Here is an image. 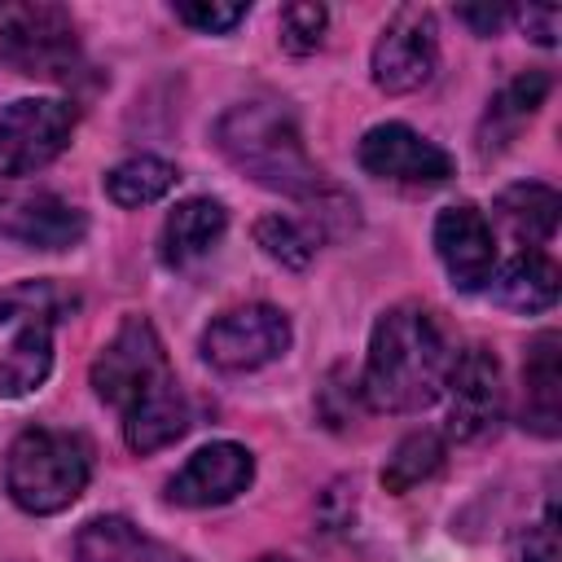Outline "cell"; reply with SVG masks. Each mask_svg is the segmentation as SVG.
Segmentation results:
<instances>
[{"mask_svg":"<svg viewBox=\"0 0 562 562\" xmlns=\"http://www.w3.org/2000/svg\"><path fill=\"white\" fill-rule=\"evenodd\" d=\"M92 391L119 408L132 452H158L189 430V400L145 316H127L92 360Z\"/></svg>","mask_w":562,"mask_h":562,"instance_id":"obj_1","label":"cell"},{"mask_svg":"<svg viewBox=\"0 0 562 562\" xmlns=\"http://www.w3.org/2000/svg\"><path fill=\"white\" fill-rule=\"evenodd\" d=\"M457 356L439 312L422 303L386 307L369 334L364 373L356 382L360 400L378 413H422L443 395Z\"/></svg>","mask_w":562,"mask_h":562,"instance_id":"obj_2","label":"cell"},{"mask_svg":"<svg viewBox=\"0 0 562 562\" xmlns=\"http://www.w3.org/2000/svg\"><path fill=\"white\" fill-rule=\"evenodd\" d=\"M215 145L259 189H272V193L299 198V202H312L316 193L329 189L325 171L307 158L290 110L277 105V101H237V105H228L215 123Z\"/></svg>","mask_w":562,"mask_h":562,"instance_id":"obj_3","label":"cell"},{"mask_svg":"<svg viewBox=\"0 0 562 562\" xmlns=\"http://www.w3.org/2000/svg\"><path fill=\"white\" fill-rule=\"evenodd\" d=\"M92 461L88 443L70 430L31 426L9 443L4 461V487L18 509L26 514H61L70 509L88 487Z\"/></svg>","mask_w":562,"mask_h":562,"instance_id":"obj_4","label":"cell"},{"mask_svg":"<svg viewBox=\"0 0 562 562\" xmlns=\"http://www.w3.org/2000/svg\"><path fill=\"white\" fill-rule=\"evenodd\" d=\"M61 294L53 281H18L0 290V395L18 400L44 386L53 369V325Z\"/></svg>","mask_w":562,"mask_h":562,"instance_id":"obj_5","label":"cell"},{"mask_svg":"<svg viewBox=\"0 0 562 562\" xmlns=\"http://www.w3.org/2000/svg\"><path fill=\"white\" fill-rule=\"evenodd\" d=\"M79 31L70 9L48 0H0V70L31 79H70Z\"/></svg>","mask_w":562,"mask_h":562,"instance_id":"obj_6","label":"cell"},{"mask_svg":"<svg viewBox=\"0 0 562 562\" xmlns=\"http://www.w3.org/2000/svg\"><path fill=\"white\" fill-rule=\"evenodd\" d=\"M290 321L281 307L272 303H246V307H233L224 316H215L198 347H202V360L224 369V373H250V369H263L272 360H281L290 351Z\"/></svg>","mask_w":562,"mask_h":562,"instance_id":"obj_7","label":"cell"},{"mask_svg":"<svg viewBox=\"0 0 562 562\" xmlns=\"http://www.w3.org/2000/svg\"><path fill=\"white\" fill-rule=\"evenodd\" d=\"M75 132V110L53 97L9 101L0 114V176H31L48 167Z\"/></svg>","mask_w":562,"mask_h":562,"instance_id":"obj_8","label":"cell"},{"mask_svg":"<svg viewBox=\"0 0 562 562\" xmlns=\"http://www.w3.org/2000/svg\"><path fill=\"white\" fill-rule=\"evenodd\" d=\"M435 13L404 4L391 13V22L382 26L378 44H373V83L391 97L417 92L422 83H430L435 66H439V40H435Z\"/></svg>","mask_w":562,"mask_h":562,"instance_id":"obj_9","label":"cell"},{"mask_svg":"<svg viewBox=\"0 0 562 562\" xmlns=\"http://www.w3.org/2000/svg\"><path fill=\"white\" fill-rule=\"evenodd\" d=\"M360 167L378 180H391V184H413V189H426V184H443L457 176V162L443 145H435L430 136L413 132L408 123H378L360 136Z\"/></svg>","mask_w":562,"mask_h":562,"instance_id":"obj_10","label":"cell"},{"mask_svg":"<svg viewBox=\"0 0 562 562\" xmlns=\"http://www.w3.org/2000/svg\"><path fill=\"white\" fill-rule=\"evenodd\" d=\"M443 395H448V435L457 443L487 439L505 417V386H501L496 356L483 347L461 351Z\"/></svg>","mask_w":562,"mask_h":562,"instance_id":"obj_11","label":"cell"},{"mask_svg":"<svg viewBox=\"0 0 562 562\" xmlns=\"http://www.w3.org/2000/svg\"><path fill=\"white\" fill-rule=\"evenodd\" d=\"M88 233V220L75 202L53 189H4L0 193V237L35 250H70Z\"/></svg>","mask_w":562,"mask_h":562,"instance_id":"obj_12","label":"cell"},{"mask_svg":"<svg viewBox=\"0 0 562 562\" xmlns=\"http://www.w3.org/2000/svg\"><path fill=\"white\" fill-rule=\"evenodd\" d=\"M255 479V457L250 448L220 439L198 448L167 483V501L184 505V509H211V505H228L237 501Z\"/></svg>","mask_w":562,"mask_h":562,"instance_id":"obj_13","label":"cell"},{"mask_svg":"<svg viewBox=\"0 0 562 562\" xmlns=\"http://www.w3.org/2000/svg\"><path fill=\"white\" fill-rule=\"evenodd\" d=\"M435 255L457 290L474 294L496 277V237L479 206L457 202L435 215Z\"/></svg>","mask_w":562,"mask_h":562,"instance_id":"obj_14","label":"cell"},{"mask_svg":"<svg viewBox=\"0 0 562 562\" xmlns=\"http://www.w3.org/2000/svg\"><path fill=\"white\" fill-rule=\"evenodd\" d=\"M522 426L544 439L562 430V338L553 329L536 334L522 364Z\"/></svg>","mask_w":562,"mask_h":562,"instance_id":"obj_15","label":"cell"},{"mask_svg":"<svg viewBox=\"0 0 562 562\" xmlns=\"http://www.w3.org/2000/svg\"><path fill=\"white\" fill-rule=\"evenodd\" d=\"M228 228V211L215 198H184L167 211L162 233H158V255L167 268H184L202 259Z\"/></svg>","mask_w":562,"mask_h":562,"instance_id":"obj_16","label":"cell"},{"mask_svg":"<svg viewBox=\"0 0 562 562\" xmlns=\"http://www.w3.org/2000/svg\"><path fill=\"white\" fill-rule=\"evenodd\" d=\"M75 558L79 562H189L180 549L145 536L136 522L119 514H101L83 522L75 536Z\"/></svg>","mask_w":562,"mask_h":562,"instance_id":"obj_17","label":"cell"},{"mask_svg":"<svg viewBox=\"0 0 562 562\" xmlns=\"http://www.w3.org/2000/svg\"><path fill=\"white\" fill-rule=\"evenodd\" d=\"M549 88H553V79H549L544 70H522L518 79H509V83L487 101V114H483V123H479V154H483V158H487V154H501V149L522 132V123L544 105Z\"/></svg>","mask_w":562,"mask_h":562,"instance_id":"obj_18","label":"cell"},{"mask_svg":"<svg viewBox=\"0 0 562 562\" xmlns=\"http://www.w3.org/2000/svg\"><path fill=\"white\" fill-rule=\"evenodd\" d=\"M496 215L509 224V233L522 241V246H531V250H540L544 241H553V233H558V215H562V198H558V189H549V184H509L501 198H496Z\"/></svg>","mask_w":562,"mask_h":562,"instance_id":"obj_19","label":"cell"},{"mask_svg":"<svg viewBox=\"0 0 562 562\" xmlns=\"http://www.w3.org/2000/svg\"><path fill=\"white\" fill-rule=\"evenodd\" d=\"M496 281V299L514 312H544L558 303V263L544 255V250H531L522 246Z\"/></svg>","mask_w":562,"mask_h":562,"instance_id":"obj_20","label":"cell"},{"mask_svg":"<svg viewBox=\"0 0 562 562\" xmlns=\"http://www.w3.org/2000/svg\"><path fill=\"white\" fill-rule=\"evenodd\" d=\"M176 180H180L176 162L154 158V154H136V158H123L119 167L105 171V193H110L114 206L136 211V206L162 202V198L176 189Z\"/></svg>","mask_w":562,"mask_h":562,"instance_id":"obj_21","label":"cell"},{"mask_svg":"<svg viewBox=\"0 0 562 562\" xmlns=\"http://www.w3.org/2000/svg\"><path fill=\"white\" fill-rule=\"evenodd\" d=\"M443 465V439L435 430H413L395 443V452L382 465V487L386 492H408L417 483H426L435 470Z\"/></svg>","mask_w":562,"mask_h":562,"instance_id":"obj_22","label":"cell"},{"mask_svg":"<svg viewBox=\"0 0 562 562\" xmlns=\"http://www.w3.org/2000/svg\"><path fill=\"white\" fill-rule=\"evenodd\" d=\"M255 241L263 246L268 259L285 263V268H307L316 246H321L316 228L307 220H290V215H263L255 224Z\"/></svg>","mask_w":562,"mask_h":562,"instance_id":"obj_23","label":"cell"},{"mask_svg":"<svg viewBox=\"0 0 562 562\" xmlns=\"http://www.w3.org/2000/svg\"><path fill=\"white\" fill-rule=\"evenodd\" d=\"M325 22H329V13L321 4H285L281 9V48L294 57L316 53L325 40Z\"/></svg>","mask_w":562,"mask_h":562,"instance_id":"obj_24","label":"cell"},{"mask_svg":"<svg viewBox=\"0 0 562 562\" xmlns=\"http://www.w3.org/2000/svg\"><path fill=\"white\" fill-rule=\"evenodd\" d=\"M176 18L193 31H202V35H224L246 18V4H215V0L206 4V0H198V4H176Z\"/></svg>","mask_w":562,"mask_h":562,"instance_id":"obj_25","label":"cell"},{"mask_svg":"<svg viewBox=\"0 0 562 562\" xmlns=\"http://www.w3.org/2000/svg\"><path fill=\"white\" fill-rule=\"evenodd\" d=\"M518 562H558V509H553V505H549L544 518L522 536Z\"/></svg>","mask_w":562,"mask_h":562,"instance_id":"obj_26","label":"cell"},{"mask_svg":"<svg viewBox=\"0 0 562 562\" xmlns=\"http://www.w3.org/2000/svg\"><path fill=\"white\" fill-rule=\"evenodd\" d=\"M514 18H518V26H522L536 44H544V48L558 44V26H562V13H558V9H531V4H527V9H518Z\"/></svg>","mask_w":562,"mask_h":562,"instance_id":"obj_27","label":"cell"},{"mask_svg":"<svg viewBox=\"0 0 562 562\" xmlns=\"http://www.w3.org/2000/svg\"><path fill=\"white\" fill-rule=\"evenodd\" d=\"M457 18L470 22L479 35H492V31L509 18V9H501V4H465V9H457Z\"/></svg>","mask_w":562,"mask_h":562,"instance_id":"obj_28","label":"cell"},{"mask_svg":"<svg viewBox=\"0 0 562 562\" xmlns=\"http://www.w3.org/2000/svg\"><path fill=\"white\" fill-rule=\"evenodd\" d=\"M259 562H285V558H259Z\"/></svg>","mask_w":562,"mask_h":562,"instance_id":"obj_29","label":"cell"}]
</instances>
